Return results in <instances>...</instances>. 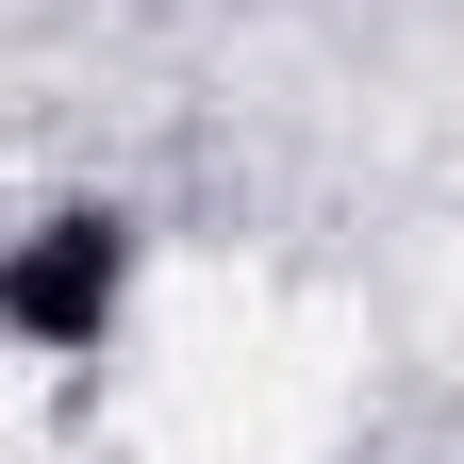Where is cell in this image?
Returning a JSON list of instances; mask_svg holds the SVG:
<instances>
[{
	"label": "cell",
	"instance_id": "obj_1",
	"mask_svg": "<svg viewBox=\"0 0 464 464\" xmlns=\"http://www.w3.org/2000/svg\"><path fill=\"white\" fill-rule=\"evenodd\" d=\"M116 299H133V216L116 199H67V216H34L17 249H0V332L50 348V365H100Z\"/></svg>",
	"mask_w": 464,
	"mask_h": 464
}]
</instances>
